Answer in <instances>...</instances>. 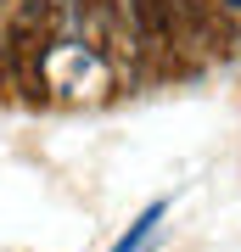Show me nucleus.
Wrapping results in <instances>:
<instances>
[{
    "mask_svg": "<svg viewBox=\"0 0 241 252\" xmlns=\"http://www.w3.org/2000/svg\"><path fill=\"white\" fill-rule=\"evenodd\" d=\"M79 6L90 11V17H112V6H118V0H79Z\"/></svg>",
    "mask_w": 241,
    "mask_h": 252,
    "instance_id": "obj_4",
    "label": "nucleus"
},
{
    "mask_svg": "<svg viewBox=\"0 0 241 252\" xmlns=\"http://www.w3.org/2000/svg\"><path fill=\"white\" fill-rule=\"evenodd\" d=\"M174 23L207 39V34H213V23H219V0H174Z\"/></svg>",
    "mask_w": 241,
    "mask_h": 252,
    "instance_id": "obj_2",
    "label": "nucleus"
},
{
    "mask_svg": "<svg viewBox=\"0 0 241 252\" xmlns=\"http://www.w3.org/2000/svg\"><path fill=\"white\" fill-rule=\"evenodd\" d=\"M129 17H135V28H140V39L146 45H163V39L174 34V0H129Z\"/></svg>",
    "mask_w": 241,
    "mask_h": 252,
    "instance_id": "obj_1",
    "label": "nucleus"
},
{
    "mask_svg": "<svg viewBox=\"0 0 241 252\" xmlns=\"http://www.w3.org/2000/svg\"><path fill=\"white\" fill-rule=\"evenodd\" d=\"M224 6H230V11H241V0H224Z\"/></svg>",
    "mask_w": 241,
    "mask_h": 252,
    "instance_id": "obj_5",
    "label": "nucleus"
},
{
    "mask_svg": "<svg viewBox=\"0 0 241 252\" xmlns=\"http://www.w3.org/2000/svg\"><path fill=\"white\" fill-rule=\"evenodd\" d=\"M163 213H169V202H152V207H146V213L129 224V235H124V241H118L112 252H140L146 241H152V230H157V219H163Z\"/></svg>",
    "mask_w": 241,
    "mask_h": 252,
    "instance_id": "obj_3",
    "label": "nucleus"
}]
</instances>
